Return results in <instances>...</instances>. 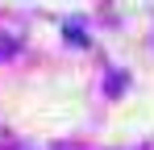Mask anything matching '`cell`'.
I'll use <instances>...</instances> for the list:
<instances>
[{
	"instance_id": "1",
	"label": "cell",
	"mask_w": 154,
	"mask_h": 150,
	"mask_svg": "<svg viewBox=\"0 0 154 150\" xmlns=\"http://www.w3.org/2000/svg\"><path fill=\"white\" fill-rule=\"evenodd\" d=\"M67 38H71L75 46H88V38H83V29H79V25H67Z\"/></svg>"
}]
</instances>
